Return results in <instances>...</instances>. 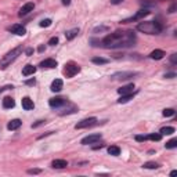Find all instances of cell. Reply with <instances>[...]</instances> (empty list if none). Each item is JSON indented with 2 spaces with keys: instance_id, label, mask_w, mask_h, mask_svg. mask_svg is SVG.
<instances>
[{
  "instance_id": "cell-24",
  "label": "cell",
  "mask_w": 177,
  "mask_h": 177,
  "mask_svg": "<svg viewBox=\"0 0 177 177\" xmlns=\"http://www.w3.org/2000/svg\"><path fill=\"white\" fill-rule=\"evenodd\" d=\"M161 138H162L161 133H152V134L147 136V140H152V141H159Z\"/></svg>"
},
{
  "instance_id": "cell-30",
  "label": "cell",
  "mask_w": 177,
  "mask_h": 177,
  "mask_svg": "<svg viewBox=\"0 0 177 177\" xmlns=\"http://www.w3.org/2000/svg\"><path fill=\"white\" fill-rule=\"evenodd\" d=\"M50 25H51V20H43V21L40 22V26H42V28H47Z\"/></svg>"
},
{
  "instance_id": "cell-10",
  "label": "cell",
  "mask_w": 177,
  "mask_h": 177,
  "mask_svg": "<svg viewBox=\"0 0 177 177\" xmlns=\"http://www.w3.org/2000/svg\"><path fill=\"white\" fill-rule=\"evenodd\" d=\"M65 104V100L61 98V97H54V98H50L49 100V105L51 108H60Z\"/></svg>"
},
{
  "instance_id": "cell-23",
  "label": "cell",
  "mask_w": 177,
  "mask_h": 177,
  "mask_svg": "<svg viewBox=\"0 0 177 177\" xmlns=\"http://www.w3.org/2000/svg\"><path fill=\"white\" fill-rule=\"evenodd\" d=\"M172 133H174V127H172V126H166V127L161 129V134L162 136H169Z\"/></svg>"
},
{
  "instance_id": "cell-21",
  "label": "cell",
  "mask_w": 177,
  "mask_h": 177,
  "mask_svg": "<svg viewBox=\"0 0 177 177\" xmlns=\"http://www.w3.org/2000/svg\"><path fill=\"white\" fill-rule=\"evenodd\" d=\"M79 35V29L78 28H73L71 31H68L66 33H65V37H66V40H72L73 37H76Z\"/></svg>"
},
{
  "instance_id": "cell-40",
  "label": "cell",
  "mask_w": 177,
  "mask_h": 177,
  "mask_svg": "<svg viewBox=\"0 0 177 177\" xmlns=\"http://www.w3.org/2000/svg\"><path fill=\"white\" fill-rule=\"evenodd\" d=\"M165 76H166V78H174L176 75H174V73H168V75H165Z\"/></svg>"
},
{
  "instance_id": "cell-41",
  "label": "cell",
  "mask_w": 177,
  "mask_h": 177,
  "mask_svg": "<svg viewBox=\"0 0 177 177\" xmlns=\"http://www.w3.org/2000/svg\"><path fill=\"white\" fill-rule=\"evenodd\" d=\"M176 174H177V170H173V172L170 173V176H176Z\"/></svg>"
},
{
  "instance_id": "cell-26",
  "label": "cell",
  "mask_w": 177,
  "mask_h": 177,
  "mask_svg": "<svg viewBox=\"0 0 177 177\" xmlns=\"http://www.w3.org/2000/svg\"><path fill=\"white\" fill-rule=\"evenodd\" d=\"M92 61L94 62V64H97V65L106 64V62H108V60H106V58H101V57H96V58H93Z\"/></svg>"
},
{
  "instance_id": "cell-32",
  "label": "cell",
  "mask_w": 177,
  "mask_h": 177,
  "mask_svg": "<svg viewBox=\"0 0 177 177\" xmlns=\"http://www.w3.org/2000/svg\"><path fill=\"white\" fill-rule=\"evenodd\" d=\"M40 172H42L40 169H29V170H28L29 174H39Z\"/></svg>"
},
{
  "instance_id": "cell-38",
  "label": "cell",
  "mask_w": 177,
  "mask_h": 177,
  "mask_svg": "<svg viewBox=\"0 0 177 177\" xmlns=\"http://www.w3.org/2000/svg\"><path fill=\"white\" fill-rule=\"evenodd\" d=\"M123 0H111V3L112 4H119V3H122Z\"/></svg>"
},
{
  "instance_id": "cell-35",
  "label": "cell",
  "mask_w": 177,
  "mask_h": 177,
  "mask_svg": "<svg viewBox=\"0 0 177 177\" xmlns=\"http://www.w3.org/2000/svg\"><path fill=\"white\" fill-rule=\"evenodd\" d=\"M26 85H29V86H32V85H35V79H31V80H26L25 82Z\"/></svg>"
},
{
  "instance_id": "cell-29",
  "label": "cell",
  "mask_w": 177,
  "mask_h": 177,
  "mask_svg": "<svg viewBox=\"0 0 177 177\" xmlns=\"http://www.w3.org/2000/svg\"><path fill=\"white\" fill-rule=\"evenodd\" d=\"M173 115H174V109H172V108L163 109V116H173Z\"/></svg>"
},
{
  "instance_id": "cell-22",
  "label": "cell",
  "mask_w": 177,
  "mask_h": 177,
  "mask_svg": "<svg viewBox=\"0 0 177 177\" xmlns=\"http://www.w3.org/2000/svg\"><path fill=\"white\" fill-rule=\"evenodd\" d=\"M108 154L113 156H118L121 154V148L118 145H111V147H108Z\"/></svg>"
},
{
  "instance_id": "cell-13",
  "label": "cell",
  "mask_w": 177,
  "mask_h": 177,
  "mask_svg": "<svg viewBox=\"0 0 177 177\" xmlns=\"http://www.w3.org/2000/svg\"><path fill=\"white\" fill-rule=\"evenodd\" d=\"M51 166L54 168V169H64L68 166V162L64 161V159H54L53 162H51Z\"/></svg>"
},
{
  "instance_id": "cell-25",
  "label": "cell",
  "mask_w": 177,
  "mask_h": 177,
  "mask_svg": "<svg viewBox=\"0 0 177 177\" xmlns=\"http://www.w3.org/2000/svg\"><path fill=\"white\" fill-rule=\"evenodd\" d=\"M133 98V93H132V94H125V96H122L121 98L118 100V102H119V104H125V102H127L129 100H132Z\"/></svg>"
},
{
  "instance_id": "cell-12",
  "label": "cell",
  "mask_w": 177,
  "mask_h": 177,
  "mask_svg": "<svg viewBox=\"0 0 177 177\" xmlns=\"http://www.w3.org/2000/svg\"><path fill=\"white\" fill-rule=\"evenodd\" d=\"M133 90H134V85H133V83H130V85L122 86L121 89H118V93L122 94V96H125V94H132Z\"/></svg>"
},
{
  "instance_id": "cell-1",
  "label": "cell",
  "mask_w": 177,
  "mask_h": 177,
  "mask_svg": "<svg viewBox=\"0 0 177 177\" xmlns=\"http://www.w3.org/2000/svg\"><path fill=\"white\" fill-rule=\"evenodd\" d=\"M136 42L133 32H113L101 40V44L106 49H118V47H129Z\"/></svg>"
},
{
  "instance_id": "cell-4",
  "label": "cell",
  "mask_w": 177,
  "mask_h": 177,
  "mask_svg": "<svg viewBox=\"0 0 177 177\" xmlns=\"http://www.w3.org/2000/svg\"><path fill=\"white\" fill-rule=\"evenodd\" d=\"M79 71H80V66L79 65H76L75 62H68V64H65L64 75L66 78H73Z\"/></svg>"
},
{
  "instance_id": "cell-28",
  "label": "cell",
  "mask_w": 177,
  "mask_h": 177,
  "mask_svg": "<svg viewBox=\"0 0 177 177\" xmlns=\"http://www.w3.org/2000/svg\"><path fill=\"white\" fill-rule=\"evenodd\" d=\"M142 166H144L145 169H156L159 165H158V163H155V162H147V163H144Z\"/></svg>"
},
{
  "instance_id": "cell-18",
  "label": "cell",
  "mask_w": 177,
  "mask_h": 177,
  "mask_svg": "<svg viewBox=\"0 0 177 177\" xmlns=\"http://www.w3.org/2000/svg\"><path fill=\"white\" fill-rule=\"evenodd\" d=\"M163 56H165V51L163 50H154L151 54H149V58H152V60H162Z\"/></svg>"
},
{
  "instance_id": "cell-11",
  "label": "cell",
  "mask_w": 177,
  "mask_h": 177,
  "mask_svg": "<svg viewBox=\"0 0 177 177\" xmlns=\"http://www.w3.org/2000/svg\"><path fill=\"white\" fill-rule=\"evenodd\" d=\"M10 31H11V33H15V35H18V36H24L26 33V29L24 28L22 25H18V24L13 25V26L10 28Z\"/></svg>"
},
{
  "instance_id": "cell-34",
  "label": "cell",
  "mask_w": 177,
  "mask_h": 177,
  "mask_svg": "<svg viewBox=\"0 0 177 177\" xmlns=\"http://www.w3.org/2000/svg\"><path fill=\"white\" fill-rule=\"evenodd\" d=\"M170 60H172L173 64H176L177 62V54H172V58H170Z\"/></svg>"
},
{
  "instance_id": "cell-36",
  "label": "cell",
  "mask_w": 177,
  "mask_h": 177,
  "mask_svg": "<svg viewBox=\"0 0 177 177\" xmlns=\"http://www.w3.org/2000/svg\"><path fill=\"white\" fill-rule=\"evenodd\" d=\"M61 1H62L64 6H69V4H71V0H61Z\"/></svg>"
},
{
  "instance_id": "cell-39",
  "label": "cell",
  "mask_w": 177,
  "mask_h": 177,
  "mask_svg": "<svg viewBox=\"0 0 177 177\" xmlns=\"http://www.w3.org/2000/svg\"><path fill=\"white\" fill-rule=\"evenodd\" d=\"M32 53H33V49H28V50H26V56H31Z\"/></svg>"
},
{
  "instance_id": "cell-5",
  "label": "cell",
  "mask_w": 177,
  "mask_h": 177,
  "mask_svg": "<svg viewBox=\"0 0 177 177\" xmlns=\"http://www.w3.org/2000/svg\"><path fill=\"white\" fill-rule=\"evenodd\" d=\"M97 123V119L96 118H89V119H83V121L78 122L75 125V129H86V127H92Z\"/></svg>"
},
{
  "instance_id": "cell-31",
  "label": "cell",
  "mask_w": 177,
  "mask_h": 177,
  "mask_svg": "<svg viewBox=\"0 0 177 177\" xmlns=\"http://www.w3.org/2000/svg\"><path fill=\"white\" fill-rule=\"evenodd\" d=\"M57 43H58V37H57V36L51 37V39L49 40V44H50V46H56Z\"/></svg>"
},
{
  "instance_id": "cell-19",
  "label": "cell",
  "mask_w": 177,
  "mask_h": 177,
  "mask_svg": "<svg viewBox=\"0 0 177 177\" xmlns=\"http://www.w3.org/2000/svg\"><path fill=\"white\" fill-rule=\"evenodd\" d=\"M21 125H22V122L20 121V119H14V121L8 122V125H7V129H8V130H17V129L20 127Z\"/></svg>"
},
{
  "instance_id": "cell-20",
  "label": "cell",
  "mask_w": 177,
  "mask_h": 177,
  "mask_svg": "<svg viewBox=\"0 0 177 177\" xmlns=\"http://www.w3.org/2000/svg\"><path fill=\"white\" fill-rule=\"evenodd\" d=\"M14 105H15V101L11 97H6L3 100V108L8 109V108H14Z\"/></svg>"
},
{
  "instance_id": "cell-8",
  "label": "cell",
  "mask_w": 177,
  "mask_h": 177,
  "mask_svg": "<svg viewBox=\"0 0 177 177\" xmlns=\"http://www.w3.org/2000/svg\"><path fill=\"white\" fill-rule=\"evenodd\" d=\"M136 75H137L136 72H118V73H113L112 75V79H121V80H125V79L133 78V76H136Z\"/></svg>"
},
{
  "instance_id": "cell-16",
  "label": "cell",
  "mask_w": 177,
  "mask_h": 177,
  "mask_svg": "<svg viewBox=\"0 0 177 177\" xmlns=\"http://www.w3.org/2000/svg\"><path fill=\"white\" fill-rule=\"evenodd\" d=\"M62 80L61 79H56V80H53V83H51V92H61V89H62Z\"/></svg>"
},
{
  "instance_id": "cell-14",
  "label": "cell",
  "mask_w": 177,
  "mask_h": 177,
  "mask_svg": "<svg viewBox=\"0 0 177 177\" xmlns=\"http://www.w3.org/2000/svg\"><path fill=\"white\" fill-rule=\"evenodd\" d=\"M33 106H35V104H33V101L29 98V97H24L22 98V108L24 109L31 111V109H33Z\"/></svg>"
},
{
  "instance_id": "cell-33",
  "label": "cell",
  "mask_w": 177,
  "mask_h": 177,
  "mask_svg": "<svg viewBox=\"0 0 177 177\" xmlns=\"http://www.w3.org/2000/svg\"><path fill=\"white\" fill-rule=\"evenodd\" d=\"M136 140L137 141H145L147 140V136H136Z\"/></svg>"
},
{
  "instance_id": "cell-9",
  "label": "cell",
  "mask_w": 177,
  "mask_h": 177,
  "mask_svg": "<svg viewBox=\"0 0 177 177\" xmlns=\"http://www.w3.org/2000/svg\"><path fill=\"white\" fill-rule=\"evenodd\" d=\"M33 8H35V4H33V3H26V4H24V6L20 8L18 15H20V17H24V15L29 14L31 11H33Z\"/></svg>"
},
{
  "instance_id": "cell-15",
  "label": "cell",
  "mask_w": 177,
  "mask_h": 177,
  "mask_svg": "<svg viewBox=\"0 0 177 177\" xmlns=\"http://www.w3.org/2000/svg\"><path fill=\"white\" fill-rule=\"evenodd\" d=\"M40 66H42V68H56L57 61L53 60V58H47V60H44V61L40 62Z\"/></svg>"
},
{
  "instance_id": "cell-37",
  "label": "cell",
  "mask_w": 177,
  "mask_h": 177,
  "mask_svg": "<svg viewBox=\"0 0 177 177\" xmlns=\"http://www.w3.org/2000/svg\"><path fill=\"white\" fill-rule=\"evenodd\" d=\"M8 89H13V86H6V87H1V89H0V93L4 92V90H8Z\"/></svg>"
},
{
  "instance_id": "cell-6",
  "label": "cell",
  "mask_w": 177,
  "mask_h": 177,
  "mask_svg": "<svg viewBox=\"0 0 177 177\" xmlns=\"http://www.w3.org/2000/svg\"><path fill=\"white\" fill-rule=\"evenodd\" d=\"M149 11L148 10H140L137 14L134 15V17H130V18H127V20H123V24H127V22H132V21H137V20H141V18H144L145 15H148Z\"/></svg>"
},
{
  "instance_id": "cell-17",
  "label": "cell",
  "mask_w": 177,
  "mask_h": 177,
  "mask_svg": "<svg viewBox=\"0 0 177 177\" xmlns=\"http://www.w3.org/2000/svg\"><path fill=\"white\" fill-rule=\"evenodd\" d=\"M36 72V66L33 65H25L24 69H22V75L24 76H29V75H33Z\"/></svg>"
},
{
  "instance_id": "cell-3",
  "label": "cell",
  "mask_w": 177,
  "mask_h": 177,
  "mask_svg": "<svg viewBox=\"0 0 177 177\" xmlns=\"http://www.w3.org/2000/svg\"><path fill=\"white\" fill-rule=\"evenodd\" d=\"M21 51H22V49L21 47H17V49H14V50H11L10 53H7L6 56L3 57V60L0 61V69H6L8 65L11 64L13 61H14L17 57L21 54Z\"/></svg>"
},
{
  "instance_id": "cell-2",
  "label": "cell",
  "mask_w": 177,
  "mask_h": 177,
  "mask_svg": "<svg viewBox=\"0 0 177 177\" xmlns=\"http://www.w3.org/2000/svg\"><path fill=\"white\" fill-rule=\"evenodd\" d=\"M137 29L144 32V33H148V35H158V33L162 32V25L156 21L141 22V24H138Z\"/></svg>"
},
{
  "instance_id": "cell-7",
  "label": "cell",
  "mask_w": 177,
  "mask_h": 177,
  "mask_svg": "<svg viewBox=\"0 0 177 177\" xmlns=\"http://www.w3.org/2000/svg\"><path fill=\"white\" fill-rule=\"evenodd\" d=\"M100 140H101V134H92V136L85 137L80 142H82L83 145H89V144H96V142L100 141Z\"/></svg>"
},
{
  "instance_id": "cell-27",
  "label": "cell",
  "mask_w": 177,
  "mask_h": 177,
  "mask_svg": "<svg viewBox=\"0 0 177 177\" xmlns=\"http://www.w3.org/2000/svg\"><path fill=\"white\" fill-rule=\"evenodd\" d=\"M165 147H166V148H176V147H177V138H173V140L168 141Z\"/></svg>"
}]
</instances>
